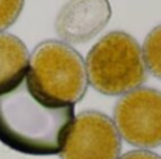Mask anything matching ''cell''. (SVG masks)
<instances>
[{
  "instance_id": "2",
  "label": "cell",
  "mask_w": 161,
  "mask_h": 159,
  "mask_svg": "<svg viewBox=\"0 0 161 159\" xmlns=\"http://www.w3.org/2000/svg\"><path fill=\"white\" fill-rule=\"evenodd\" d=\"M88 83L106 96L126 95L147 79L139 42L125 31H112L92 47L85 62Z\"/></svg>"
},
{
  "instance_id": "1",
  "label": "cell",
  "mask_w": 161,
  "mask_h": 159,
  "mask_svg": "<svg viewBox=\"0 0 161 159\" xmlns=\"http://www.w3.org/2000/svg\"><path fill=\"white\" fill-rule=\"evenodd\" d=\"M74 104L48 97L28 68L0 85V142L27 155L59 154L71 128Z\"/></svg>"
},
{
  "instance_id": "9",
  "label": "cell",
  "mask_w": 161,
  "mask_h": 159,
  "mask_svg": "<svg viewBox=\"0 0 161 159\" xmlns=\"http://www.w3.org/2000/svg\"><path fill=\"white\" fill-rule=\"evenodd\" d=\"M24 7V0H0V33L16 23Z\"/></svg>"
},
{
  "instance_id": "3",
  "label": "cell",
  "mask_w": 161,
  "mask_h": 159,
  "mask_svg": "<svg viewBox=\"0 0 161 159\" xmlns=\"http://www.w3.org/2000/svg\"><path fill=\"white\" fill-rule=\"evenodd\" d=\"M34 83L48 97L64 103L80 101L88 90L85 62L78 51L62 41H44L28 61Z\"/></svg>"
},
{
  "instance_id": "4",
  "label": "cell",
  "mask_w": 161,
  "mask_h": 159,
  "mask_svg": "<svg viewBox=\"0 0 161 159\" xmlns=\"http://www.w3.org/2000/svg\"><path fill=\"white\" fill-rule=\"evenodd\" d=\"M113 123L119 135L139 148L161 145V92L139 87L123 95L114 106Z\"/></svg>"
},
{
  "instance_id": "8",
  "label": "cell",
  "mask_w": 161,
  "mask_h": 159,
  "mask_svg": "<svg viewBox=\"0 0 161 159\" xmlns=\"http://www.w3.org/2000/svg\"><path fill=\"white\" fill-rule=\"evenodd\" d=\"M142 52L147 70L161 79V24L154 27L146 37Z\"/></svg>"
},
{
  "instance_id": "5",
  "label": "cell",
  "mask_w": 161,
  "mask_h": 159,
  "mask_svg": "<svg viewBox=\"0 0 161 159\" xmlns=\"http://www.w3.org/2000/svg\"><path fill=\"white\" fill-rule=\"evenodd\" d=\"M122 140L113 120L93 110L82 111L74 118L61 159H119Z\"/></svg>"
},
{
  "instance_id": "6",
  "label": "cell",
  "mask_w": 161,
  "mask_h": 159,
  "mask_svg": "<svg viewBox=\"0 0 161 159\" xmlns=\"http://www.w3.org/2000/svg\"><path fill=\"white\" fill-rule=\"evenodd\" d=\"M110 16L109 0H68L55 18V31L65 44H83L108 25Z\"/></svg>"
},
{
  "instance_id": "10",
  "label": "cell",
  "mask_w": 161,
  "mask_h": 159,
  "mask_svg": "<svg viewBox=\"0 0 161 159\" xmlns=\"http://www.w3.org/2000/svg\"><path fill=\"white\" fill-rule=\"evenodd\" d=\"M119 159H161V156L154 152L146 151V149H136V151H130L125 154Z\"/></svg>"
},
{
  "instance_id": "7",
  "label": "cell",
  "mask_w": 161,
  "mask_h": 159,
  "mask_svg": "<svg viewBox=\"0 0 161 159\" xmlns=\"http://www.w3.org/2000/svg\"><path fill=\"white\" fill-rule=\"evenodd\" d=\"M28 49L13 34L0 33V85L14 79L28 68Z\"/></svg>"
}]
</instances>
